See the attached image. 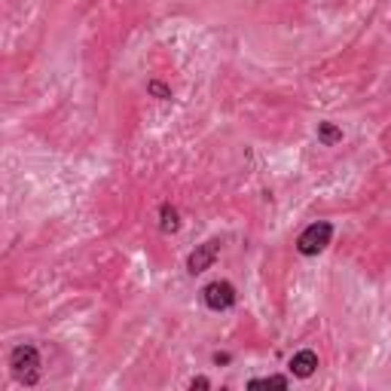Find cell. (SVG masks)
<instances>
[{"label": "cell", "instance_id": "cell-1", "mask_svg": "<svg viewBox=\"0 0 391 391\" xmlns=\"http://www.w3.org/2000/svg\"><path fill=\"white\" fill-rule=\"evenodd\" d=\"M10 370L21 385H37L40 382V352L34 345H16L10 352Z\"/></svg>", "mask_w": 391, "mask_h": 391}, {"label": "cell", "instance_id": "cell-2", "mask_svg": "<svg viewBox=\"0 0 391 391\" xmlns=\"http://www.w3.org/2000/svg\"><path fill=\"white\" fill-rule=\"evenodd\" d=\"M330 239H334V226H330L327 220H318V224L306 226V230L300 233L297 251L302 257H315V254H321V251L330 245Z\"/></svg>", "mask_w": 391, "mask_h": 391}, {"label": "cell", "instance_id": "cell-3", "mask_svg": "<svg viewBox=\"0 0 391 391\" xmlns=\"http://www.w3.org/2000/svg\"><path fill=\"white\" fill-rule=\"evenodd\" d=\"M202 300L211 312H226L235 306V287L230 282H211L202 287Z\"/></svg>", "mask_w": 391, "mask_h": 391}, {"label": "cell", "instance_id": "cell-4", "mask_svg": "<svg viewBox=\"0 0 391 391\" xmlns=\"http://www.w3.org/2000/svg\"><path fill=\"white\" fill-rule=\"evenodd\" d=\"M217 254H220V242L217 239H208L205 245H196V251L187 257V272L190 275H199V272L211 269L214 260H217Z\"/></svg>", "mask_w": 391, "mask_h": 391}, {"label": "cell", "instance_id": "cell-5", "mask_svg": "<svg viewBox=\"0 0 391 391\" xmlns=\"http://www.w3.org/2000/svg\"><path fill=\"white\" fill-rule=\"evenodd\" d=\"M291 373L293 376H300V379H309L315 370H318V355H315L312 349H302V352H297V355L291 358Z\"/></svg>", "mask_w": 391, "mask_h": 391}, {"label": "cell", "instance_id": "cell-6", "mask_svg": "<svg viewBox=\"0 0 391 391\" xmlns=\"http://www.w3.org/2000/svg\"><path fill=\"white\" fill-rule=\"evenodd\" d=\"M159 230L162 233H178L181 230V214H178V208H172L168 202L159 208Z\"/></svg>", "mask_w": 391, "mask_h": 391}, {"label": "cell", "instance_id": "cell-7", "mask_svg": "<svg viewBox=\"0 0 391 391\" xmlns=\"http://www.w3.org/2000/svg\"><path fill=\"white\" fill-rule=\"evenodd\" d=\"M318 138H321V141L327 144V147H334V144L343 141V131H339L334 122H321V125H318Z\"/></svg>", "mask_w": 391, "mask_h": 391}, {"label": "cell", "instance_id": "cell-8", "mask_svg": "<svg viewBox=\"0 0 391 391\" xmlns=\"http://www.w3.org/2000/svg\"><path fill=\"white\" fill-rule=\"evenodd\" d=\"M248 388H287V376H266V379H251Z\"/></svg>", "mask_w": 391, "mask_h": 391}, {"label": "cell", "instance_id": "cell-9", "mask_svg": "<svg viewBox=\"0 0 391 391\" xmlns=\"http://www.w3.org/2000/svg\"><path fill=\"white\" fill-rule=\"evenodd\" d=\"M147 92H150V95H156V98H162V101H168V98H172V89H168L165 83H159V80H153V83H147Z\"/></svg>", "mask_w": 391, "mask_h": 391}, {"label": "cell", "instance_id": "cell-10", "mask_svg": "<svg viewBox=\"0 0 391 391\" xmlns=\"http://www.w3.org/2000/svg\"><path fill=\"white\" fill-rule=\"evenodd\" d=\"M190 388H193V391H196V388H211V382L205 379V376H196V379L190 382Z\"/></svg>", "mask_w": 391, "mask_h": 391}, {"label": "cell", "instance_id": "cell-11", "mask_svg": "<svg viewBox=\"0 0 391 391\" xmlns=\"http://www.w3.org/2000/svg\"><path fill=\"white\" fill-rule=\"evenodd\" d=\"M214 364H230V355H226V352L220 355V352H217V355H214Z\"/></svg>", "mask_w": 391, "mask_h": 391}]
</instances>
